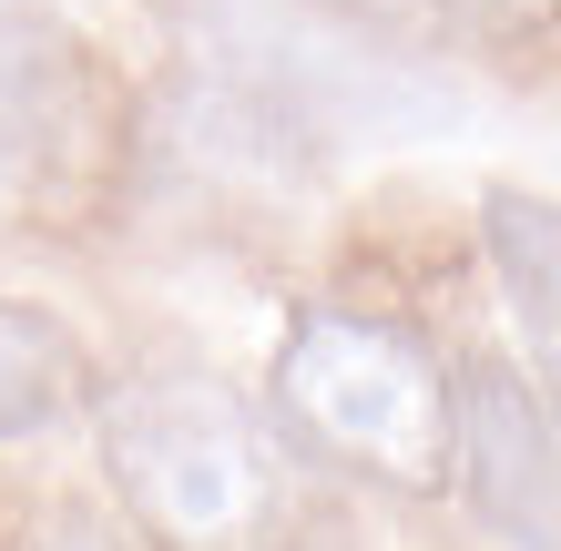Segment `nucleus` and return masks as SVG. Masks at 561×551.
I'll return each instance as SVG.
<instances>
[{"instance_id": "nucleus-2", "label": "nucleus", "mask_w": 561, "mask_h": 551, "mask_svg": "<svg viewBox=\"0 0 561 551\" xmlns=\"http://www.w3.org/2000/svg\"><path fill=\"white\" fill-rule=\"evenodd\" d=\"M266 399L317 460L378 491H449V368L409 328L357 307H307L276 347Z\"/></svg>"}, {"instance_id": "nucleus-3", "label": "nucleus", "mask_w": 561, "mask_h": 551, "mask_svg": "<svg viewBox=\"0 0 561 551\" xmlns=\"http://www.w3.org/2000/svg\"><path fill=\"white\" fill-rule=\"evenodd\" d=\"M449 480L470 491L480 531H501L511 551H561V439L520 368H449Z\"/></svg>"}, {"instance_id": "nucleus-5", "label": "nucleus", "mask_w": 561, "mask_h": 551, "mask_svg": "<svg viewBox=\"0 0 561 551\" xmlns=\"http://www.w3.org/2000/svg\"><path fill=\"white\" fill-rule=\"evenodd\" d=\"M82 399H92V358H82V337L61 328L51 307L0 297V449L61 429Z\"/></svg>"}, {"instance_id": "nucleus-7", "label": "nucleus", "mask_w": 561, "mask_h": 551, "mask_svg": "<svg viewBox=\"0 0 561 551\" xmlns=\"http://www.w3.org/2000/svg\"><path fill=\"white\" fill-rule=\"evenodd\" d=\"M0 551H123V531H113V510H92V501H42Z\"/></svg>"}, {"instance_id": "nucleus-4", "label": "nucleus", "mask_w": 561, "mask_h": 551, "mask_svg": "<svg viewBox=\"0 0 561 551\" xmlns=\"http://www.w3.org/2000/svg\"><path fill=\"white\" fill-rule=\"evenodd\" d=\"M480 245H490V276L520 317V347H531V378L561 399V205L541 194H490L480 205Z\"/></svg>"}, {"instance_id": "nucleus-6", "label": "nucleus", "mask_w": 561, "mask_h": 551, "mask_svg": "<svg viewBox=\"0 0 561 551\" xmlns=\"http://www.w3.org/2000/svg\"><path fill=\"white\" fill-rule=\"evenodd\" d=\"M357 11L428 21V31H470V42H531V31H561V0H357Z\"/></svg>"}, {"instance_id": "nucleus-1", "label": "nucleus", "mask_w": 561, "mask_h": 551, "mask_svg": "<svg viewBox=\"0 0 561 551\" xmlns=\"http://www.w3.org/2000/svg\"><path fill=\"white\" fill-rule=\"evenodd\" d=\"M103 470L163 551H286L296 470L225 378H134L103 399Z\"/></svg>"}]
</instances>
